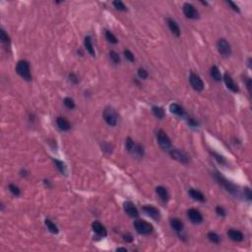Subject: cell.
Returning <instances> with one entry per match:
<instances>
[{
    "instance_id": "obj_1",
    "label": "cell",
    "mask_w": 252,
    "mask_h": 252,
    "mask_svg": "<svg viewBox=\"0 0 252 252\" xmlns=\"http://www.w3.org/2000/svg\"><path fill=\"white\" fill-rule=\"evenodd\" d=\"M16 72L18 73L22 78L27 81H30L31 79H32V75H31V72H30V65L28 61L26 60H21L17 63Z\"/></svg>"
},
{
    "instance_id": "obj_2",
    "label": "cell",
    "mask_w": 252,
    "mask_h": 252,
    "mask_svg": "<svg viewBox=\"0 0 252 252\" xmlns=\"http://www.w3.org/2000/svg\"><path fill=\"white\" fill-rule=\"evenodd\" d=\"M157 139L159 145L161 146V148L163 150H166V151H170L171 147L170 139L169 138V136L166 135V133L163 130H159L157 133Z\"/></svg>"
},
{
    "instance_id": "obj_3",
    "label": "cell",
    "mask_w": 252,
    "mask_h": 252,
    "mask_svg": "<svg viewBox=\"0 0 252 252\" xmlns=\"http://www.w3.org/2000/svg\"><path fill=\"white\" fill-rule=\"evenodd\" d=\"M136 231L141 234H149L153 232V225L142 220H138L134 223Z\"/></svg>"
},
{
    "instance_id": "obj_4",
    "label": "cell",
    "mask_w": 252,
    "mask_h": 252,
    "mask_svg": "<svg viewBox=\"0 0 252 252\" xmlns=\"http://www.w3.org/2000/svg\"><path fill=\"white\" fill-rule=\"evenodd\" d=\"M104 118L105 122L108 123L110 126H115L117 123V115L114 109H112L111 108H108L104 110Z\"/></svg>"
},
{
    "instance_id": "obj_5",
    "label": "cell",
    "mask_w": 252,
    "mask_h": 252,
    "mask_svg": "<svg viewBox=\"0 0 252 252\" xmlns=\"http://www.w3.org/2000/svg\"><path fill=\"white\" fill-rule=\"evenodd\" d=\"M170 155L172 159H174L177 162L179 163H188V156L184 152H181L177 149H171L170 150Z\"/></svg>"
},
{
    "instance_id": "obj_6",
    "label": "cell",
    "mask_w": 252,
    "mask_h": 252,
    "mask_svg": "<svg viewBox=\"0 0 252 252\" xmlns=\"http://www.w3.org/2000/svg\"><path fill=\"white\" fill-rule=\"evenodd\" d=\"M218 49L219 52L224 56H229L232 54V47L231 45L224 38H221L218 42Z\"/></svg>"
},
{
    "instance_id": "obj_7",
    "label": "cell",
    "mask_w": 252,
    "mask_h": 252,
    "mask_svg": "<svg viewBox=\"0 0 252 252\" xmlns=\"http://www.w3.org/2000/svg\"><path fill=\"white\" fill-rule=\"evenodd\" d=\"M189 81L194 90L196 91H202L204 89V83L201 80V78L195 73H191L189 77Z\"/></svg>"
},
{
    "instance_id": "obj_8",
    "label": "cell",
    "mask_w": 252,
    "mask_h": 252,
    "mask_svg": "<svg viewBox=\"0 0 252 252\" xmlns=\"http://www.w3.org/2000/svg\"><path fill=\"white\" fill-rule=\"evenodd\" d=\"M183 13L184 15L189 19H197L198 18V11L195 7L189 3H185L183 5Z\"/></svg>"
},
{
    "instance_id": "obj_9",
    "label": "cell",
    "mask_w": 252,
    "mask_h": 252,
    "mask_svg": "<svg viewBox=\"0 0 252 252\" xmlns=\"http://www.w3.org/2000/svg\"><path fill=\"white\" fill-rule=\"evenodd\" d=\"M123 208H124V211L125 213L132 217V218H137V217L139 216V212L137 210V208L134 206L133 203L131 202H125L124 205H123Z\"/></svg>"
},
{
    "instance_id": "obj_10",
    "label": "cell",
    "mask_w": 252,
    "mask_h": 252,
    "mask_svg": "<svg viewBox=\"0 0 252 252\" xmlns=\"http://www.w3.org/2000/svg\"><path fill=\"white\" fill-rule=\"evenodd\" d=\"M188 218L191 220V222L194 224H200L203 221V216L201 215V213L196 209H190L187 212Z\"/></svg>"
},
{
    "instance_id": "obj_11",
    "label": "cell",
    "mask_w": 252,
    "mask_h": 252,
    "mask_svg": "<svg viewBox=\"0 0 252 252\" xmlns=\"http://www.w3.org/2000/svg\"><path fill=\"white\" fill-rule=\"evenodd\" d=\"M224 81L225 83V85H227V87L231 91H232L233 93H237L238 92V86L236 85V83L233 81V79L232 78V76L229 74H228V73L225 74Z\"/></svg>"
},
{
    "instance_id": "obj_12",
    "label": "cell",
    "mask_w": 252,
    "mask_h": 252,
    "mask_svg": "<svg viewBox=\"0 0 252 252\" xmlns=\"http://www.w3.org/2000/svg\"><path fill=\"white\" fill-rule=\"evenodd\" d=\"M92 228H93V231H94L98 236H107V231H105V228L103 225L99 222H94L92 225Z\"/></svg>"
},
{
    "instance_id": "obj_13",
    "label": "cell",
    "mask_w": 252,
    "mask_h": 252,
    "mask_svg": "<svg viewBox=\"0 0 252 252\" xmlns=\"http://www.w3.org/2000/svg\"><path fill=\"white\" fill-rule=\"evenodd\" d=\"M143 210L145 211L146 214L149 215L150 217H152L155 220H158L160 218V212H159L157 208H155L153 206H145L143 207Z\"/></svg>"
},
{
    "instance_id": "obj_14",
    "label": "cell",
    "mask_w": 252,
    "mask_h": 252,
    "mask_svg": "<svg viewBox=\"0 0 252 252\" xmlns=\"http://www.w3.org/2000/svg\"><path fill=\"white\" fill-rule=\"evenodd\" d=\"M228 236L233 241L239 242V241L243 240V234L239 231H236V229H229V231L228 232Z\"/></svg>"
},
{
    "instance_id": "obj_15",
    "label": "cell",
    "mask_w": 252,
    "mask_h": 252,
    "mask_svg": "<svg viewBox=\"0 0 252 252\" xmlns=\"http://www.w3.org/2000/svg\"><path fill=\"white\" fill-rule=\"evenodd\" d=\"M56 123H57V125H58V127L60 128V129L63 130V131H67V130L70 129V128H71V124H70V122L64 117H58L56 119Z\"/></svg>"
},
{
    "instance_id": "obj_16",
    "label": "cell",
    "mask_w": 252,
    "mask_h": 252,
    "mask_svg": "<svg viewBox=\"0 0 252 252\" xmlns=\"http://www.w3.org/2000/svg\"><path fill=\"white\" fill-rule=\"evenodd\" d=\"M156 191H157V194L159 195V197L161 198V200L163 202H166L169 200V192H167V190L163 187V186H158L156 188Z\"/></svg>"
},
{
    "instance_id": "obj_17",
    "label": "cell",
    "mask_w": 252,
    "mask_h": 252,
    "mask_svg": "<svg viewBox=\"0 0 252 252\" xmlns=\"http://www.w3.org/2000/svg\"><path fill=\"white\" fill-rule=\"evenodd\" d=\"M189 195L191 196L194 200H197L199 202H205V196L203 194L195 189H190L189 190Z\"/></svg>"
},
{
    "instance_id": "obj_18",
    "label": "cell",
    "mask_w": 252,
    "mask_h": 252,
    "mask_svg": "<svg viewBox=\"0 0 252 252\" xmlns=\"http://www.w3.org/2000/svg\"><path fill=\"white\" fill-rule=\"evenodd\" d=\"M170 111L172 113H174V114H176V115H178V116H183L184 115V109H183V108L181 107V105L177 104H170Z\"/></svg>"
},
{
    "instance_id": "obj_19",
    "label": "cell",
    "mask_w": 252,
    "mask_h": 252,
    "mask_svg": "<svg viewBox=\"0 0 252 252\" xmlns=\"http://www.w3.org/2000/svg\"><path fill=\"white\" fill-rule=\"evenodd\" d=\"M167 24H169L170 30L172 32V34L175 35L176 37H179V36H180V30H179L178 25L176 24L173 20H171V19H169V20H167Z\"/></svg>"
},
{
    "instance_id": "obj_20",
    "label": "cell",
    "mask_w": 252,
    "mask_h": 252,
    "mask_svg": "<svg viewBox=\"0 0 252 252\" xmlns=\"http://www.w3.org/2000/svg\"><path fill=\"white\" fill-rule=\"evenodd\" d=\"M84 45H85V47L87 48L88 52L92 55V56H95L96 55V52H95V48L93 46V43H92V38L90 37H86L85 38V41H84Z\"/></svg>"
},
{
    "instance_id": "obj_21",
    "label": "cell",
    "mask_w": 252,
    "mask_h": 252,
    "mask_svg": "<svg viewBox=\"0 0 252 252\" xmlns=\"http://www.w3.org/2000/svg\"><path fill=\"white\" fill-rule=\"evenodd\" d=\"M170 225L175 232H181L183 228V223L178 219H172L170 221Z\"/></svg>"
},
{
    "instance_id": "obj_22",
    "label": "cell",
    "mask_w": 252,
    "mask_h": 252,
    "mask_svg": "<svg viewBox=\"0 0 252 252\" xmlns=\"http://www.w3.org/2000/svg\"><path fill=\"white\" fill-rule=\"evenodd\" d=\"M211 76L213 77L214 80L217 82L222 80V75H221L220 70L217 66H213V67L211 68Z\"/></svg>"
},
{
    "instance_id": "obj_23",
    "label": "cell",
    "mask_w": 252,
    "mask_h": 252,
    "mask_svg": "<svg viewBox=\"0 0 252 252\" xmlns=\"http://www.w3.org/2000/svg\"><path fill=\"white\" fill-rule=\"evenodd\" d=\"M46 225L47 227V228H48V231H49L51 233H58V228H57V227L56 225L51 222L50 220H46Z\"/></svg>"
},
{
    "instance_id": "obj_24",
    "label": "cell",
    "mask_w": 252,
    "mask_h": 252,
    "mask_svg": "<svg viewBox=\"0 0 252 252\" xmlns=\"http://www.w3.org/2000/svg\"><path fill=\"white\" fill-rule=\"evenodd\" d=\"M153 113L155 114V116L158 117V118H163L165 116V111H163V109L160 107H154L153 108Z\"/></svg>"
},
{
    "instance_id": "obj_25",
    "label": "cell",
    "mask_w": 252,
    "mask_h": 252,
    "mask_svg": "<svg viewBox=\"0 0 252 252\" xmlns=\"http://www.w3.org/2000/svg\"><path fill=\"white\" fill-rule=\"evenodd\" d=\"M54 163H55V166L58 169V170L61 172V173H65L66 172V166H65V163L63 162H61V161H58V160H53Z\"/></svg>"
},
{
    "instance_id": "obj_26",
    "label": "cell",
    "mask_w": 252,
    "mask_h": 252,
    "mask_svg": "<svg viewBox=\"0 0 252 252\" xmlns=\"http://www.w3.org/2000/svg\"><path fill=\"white\" fill-rule=\"evenodd\" d=\"M0 39H1V42L3 43H5V45H9L10 43V38L7 36V34L5 33L4 30L0 31Z\"/></svg>"
},
{
    "instance_id": "obj_27",
    "label": "cell",
    "mask_w": 252,
    "mask_h": 252,
    "mask_svg": "<svg viewBox=\"0 0 252 252\" xmlns=\"http://www.w3.org/2000/svg\"><path fill=\"white\" fill-rule=\"evenodd\" d=\"M208 238L214 243H219L221 241V238L219 234H217L216 232H209L208 233Z\"/></svg>"
},
{
    "instance_id": "obj_28",
    "label": "cell",
    "mask_w": 252,
    "mask_h": 252,
    "mask_svg": "<svg viewBox=\"0 0 252 252\" xmlns=\"http://www.w3.org/2000/svg\"><path fill=\"white\" fill-rule=\"evenodd\" d=\"M125 146H126V150L128 152H132V150L134 149V146H135V143L134 141L132 140L130 137H128L125 141Z\"/></svg>"
},
{
    "instance_id": "obj_29",
    "label": "cell",
    "mask_w": 252,
    "mask_h": 252,
    "mask_svg": "<svg viewBox=\"0 0 252 252\" xmlns=\"http://www.w3.org/2000/svg\"><path fill=\"white\" fill-rule=\"evenodd\" d=\"M109 57H110V59H111V61L113 63L117 64V63L120 62V57H119L118 53L115 51H110L109 52Z\"/></svg>"
},
{
    "instance_id": "obj_30",
    "label": "cell",
    "mask_w": 252,
    "mask_h": 252,
    "mask_svg": "<svg viewBox=\"0 0 252 252\" xmlns=\"http://www.w3.org/2000/svg\"><path fill=\"white\" fill-rule=\"evenodd\" d=\"M105 38H107L108 41L109 42H111V43H116L117 42V39H116L115 36H114L112 33H110L109 31H107V32H105Z\"/></svg>"
},
{
    "instance_id": "obj_31",
    "label": "cell",
    "mask_w": 252,
    "mask_h": 252,
    "mask_svg": "<svg viewBox=\"0 0 252 252\" xmlns=\"http://www.w3.org/2000/svg\"><path fill=\"white\" fill-rule=\"evenodd\" d=\"M112 4H113V6L115 7L117 10H120V11H126L127 10L126 6L121 1H113Z\"/></svg>"
},
{
    "instance_id": "obj_32",
    "label": "cell",
    "mask_w": 252,
    "mask_h": 252,
    "mask_svg": "<svg viewBox=\"0 0 252 252\" xmlns=\"http://www.w3.org/2000/svg\"><path fill=\"white\" fill-rule=\"evenodd\" d=\"M64 104H65V107L68 108L69 109H72L75 108V103L71 98H66L64 100Z\"/></svg>"
},
{
    "instance_id": "obj_33",
    "label": "cell",
    "mask_w": 252,
    "mask_h": 252,
    "mask_svg": "<svg viewBox=\"0 0 252 252\" xmlns=\"http://www.w3.org/2000/svg\"><path fill=\"white\" fill-rule=\"evenodd\" d=\"M132 151H133L137 156H139V157H142L143 155H144V151H143V148L141 147L140 145H136L135 144V146H134V149L132 150Z\"/></svg>"
},
{
    "instance_id": "obj_34",
    "label": "cell",
    "mask_w": 252,
    "mask_h": 252,
    "mask_svg": "<svg viewBox=\"0 0 252 252\" xmlns=\"http://www.w3.org/2000/svg\"><path fill=\"white\" fill-rule=\"evenodd\" d=\"M9 190L13 194H14L15 196H18L20 194V189L18 188V186H16V185H14V184L9 185Z\"/></svg>"
},
{
    "instance_id": "obj_35",
    "label": "cell",
    "mask_w": 252,
    "mask_h": 252,
    "mask_svg": "<svg viewBox=\"0 0 252 252\" xmlns=\"http://www.w3.org/2000/svg\"><path fill=\"white\" fill-rule=\"evenodd\" d=\"M124 55H125V57H126V59L129 60L130 62H133V61L135 60L134 55H133V53H132V52H131L130 50H128V49L124 50Z\"/></svg>"
},
{
    "instance_id": "obj_36",
    "label": "cell",
    "mask_w": 252,
    "mask_h": 252,
    "mask_svg": "<svg viewBox=\"0 0 252 252\" xmlns=\"http://www.w3.org/2000/svg\"><path fill=\"white\" fill-rule=\"evenodd\" d=\"M138 75H139V77H140L141 79H147V77H148V72L146 71L145 69L140 68V69L138 70Z\"/></svg>"
},
{
    "instance_id": "obj_37",
    "label": "cell",
    "mask_w": 252,
    "mask_h": 252,
    "mask_svg": "<svg viewBox=\"0 0 252 252\" xmlns=\"http://www.w3.org/2000/svg\"><path fill=\"white\" fill-rule=\"evenodd\" d=\"M216 212H217V214H218L219 216H222V217L225 216V210L223 209L222 207H217L216 208Z\"/></svg>"
},
{
    "instance_id": "obj_38",
    "label": "cell",
    "mask_w": 252,
    "mask_h": 252,
    "mask_svg": "<svg viewBox=\"0 0 252 252\" xmlns=\"http://www.w3.org/2000/svg\"><path fill=\"white\" fill-rule=\"evenodd\" d=\"M244 194L246 198L248 199V200H251V197H252V194H251V191L249 188H244Z\"/></svg>"
},
{
    "instance_id": "obj_39",
    "label": "cell",
    "mask_w": 252,
    "mask_h": 252,
    "mask_svg": "<svg viewBox=\"0 0 252 252\" xmlns=\"http://www.w3.org/2000/svg\"><path fill=\"white\" fill-rule=\"evenodd\" d=\"M227 3L228 4V5H231L232 8L234 10V11H236V12H239V9H238V7L237 5H236V3H233L232 1H227Z\"/></svg>"
},
{
    "instance_id": "obj_40",
    "label": "cell",
    "mask_w": 252,
    "mask_h": 252,
    "mask_svg": "<svg viewBox=\"0 0 252 252\" xmlns=\"http://www.w3.org/2000/svg\"><path fill=\"white\" fill-rule=\"evenodd\" d=\"M123 238H124V240H126L127 242H131L132 240H133V237H132L130 234H125Z\"/></svg>"
},
{
    "instance_id": "obj_41",
    "label": "cell",
    "mask_w": 252,
    "mask_h": 252,
    "mask_svg": "<svg viewBox=\"0 0 252 252\" xmlns=\"http://www.w3.org/2000/svg\"><path fill=\"white\" fill-rule=\"evenodd\" d=\"M69 77H70V80H71L72 82H74V83H77L78 82V78L75 76L74 74H70Z\"/></svg>"
},
{
    "instance_id": "obj_42",
    "label": "cell",
    "mask_w": 252,
    "mask_h": 252,
    "mask_svg": "<svg viewBox=\"0 0 252 252\" xmlns=\"http://www.w3.org/2000/svg\"><path fill=\"white\" fill-rule=\"evenodd\" d=\"M214 156L216 157L217 160L219 161V163H225V160L223 159V157H220L219 155H217V154H214Z\"/></svg>"
},
{
    "instance_id": "obj_43",
    "label": "cell",
    "mask_w": 252,
    "mask_h": 252,
    "mask_svg": "<svg viewBox=\"0 0 252 252\" xmlns=\"http://www.w3.org/2000/svg\"><path fill=\"white\" fill-rule=\"evenodd\" d=\"M188 122H189V124L192 125V126H197V125H198V123H197L196 121H194L192 118H189V119H188Z\"/></svg>"
},
{
    "instance_id": "obj_44",
    "label": "cell",
    "mask_w": 252,
    "mask_h": 252,
    "mask_svg": "<svg viewBox=\"0 0 252 252\" xmlns=\"http://www.w3.org/2000/svg\"><path fill=\"white\" fill-rule=\"evenodd\" d=\"M247 89H248V92H249V94L251 93V80L250 79H248L247 80Z\"/></svg>"
},
{
    "instance_id": "obj_45",
    "label": "cell",
    "mask_w": 252,
    "mask_h": 252,
    "mask_svg": "<svg viewBox=\"0 0 252 252\" xmlns=\"http://www.w3.org/2000/svg\"><path fill=\"white\" fill-rule=\"evenodd\" d=\"M116 250H117V251H127L126 248H122V247H120V248H117Z\"/></svg>"
}]
</instances>
